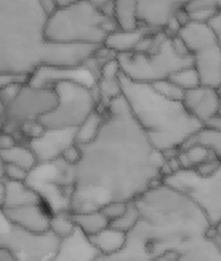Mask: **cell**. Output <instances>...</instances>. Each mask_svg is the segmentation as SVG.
Segmentation results:
<instances>
[{
	"instance_id": "6da1fadb",
	"label": "cell",
	"mask_w": 221,
	"mask_h": 261,
	"mask_svg": "<svg viewBox=\"0 0 221 261\" xmlns=\"http://www.w3.org/2000/svg\"><path fill=\"white\" fill-rule=\"evenodd\" d=\"M79 146L82 155L73 167L70 213L136 201L170 174L167 156L151 144L122 95L105 109L94 141Z\"/></svg>"
},
{
	"instance_id": "7a4b0ae2",
	"label": "cell",
	"mask_w": 221,
	"mask_h": 261,
	"mask_svg": "<svg viewBox=\"0 0 221 261\" xmlns=\"http://www.w3.org/2000/svg\"><path fill=\"white\" fill-rule=\"evenodd\" d=\"M121 93L137 123L165 155L178 152L204 128L182 101L160 95L151 85L134 82L121 73Z\"/></svg>"
},
{
	"instance_id": "3957f363",
	"label": "cell",
	"mask_w": 221,
	"mask_h": 261,
	"mask_svg": "<svg viewBox=\"0 0 221 261\" xmlns=\"http://www.w3.org/2000/svg\"><path fill=\"white\" fill-rule=\"evenodd\" d=\"M118 27L95 2L78 0L57 8L45 24V38L54 43L103 46Z\"/></svg>"
},
{
	"instance_id": "277c9868",
	"label": "cell",
	"mask_w": 221,
	"mask_h": 261,
	"mask_svg": "<svg viewBox=\"0 0 221 261\" xmlns=\"http://www.w3.org/2000/svg\"><path fill=\"white\" fill-rule=\"evenodd\" d=\"M117 60L123 76L147 85L169 80L178 70L193 66L192 57L181 55L175 48L173 37L167 34L151 51L120 54Z\"/></svg>"
},
{
	"instance_id": "5b68a950",
	"label": "cell",
	"mask_w": 221,
	"mask_h": 261,
	"mask_svg": "<svg viewBox=\"0 0 221 261\" xmlns=\"http://www.w3.org/2000/svg\"><path fill=\"white\" fill-rule=\"evenodd\" d=\"M53 88L58 95L57 107L39 120L45 129L78 128L98 108L94 89L71 81L59 82Z\"/></svg>"
},
{
	"instance_id": "8992f818",
	"label": "cell",
	"mask_w": 221,
	"mask_h": 261,
	"mask_svg": "<svg viewBox=\"0 0 221 261\" xmlns=\"http://www.w3.org/2000/svg\"><path fill=\"white\" fill-rule=\"evenodd\" d=\"M162 181L195 201L211 226L221 218V166L209 177H201L195 170H178L165 176Z\"/></svg>"
},
{
	"instance_id": "52a82bcc",
	"label": "cell",
	"mask_w": 221,
	"mask_h": 261,
	"mask_svg": "<svg viewBox=\"0 0 221 261\" xmlns=\"http://www.w3.org/2000/svg\"><path fill=\"white\" fill-rule=\"evenodd\" d=\"M58 95L52 87H34L24 83L11 105L7 107L9 122L21 128L31 121H39L57 107Z\"/></svg>"
},
{
	"instance_id": "ba28073f",
	"label": "cell",
	"mask_w": 221,
	"mask_h": 261,
	"mask_svg": "<svg viewBox=\"0 0 221 261\" xmlns=\"http://www.w3.org/2000/svg\"><path fill=\"white\" fill-rule=\"evenodd\" d=\"M94 58V55H93ZM91 60V59H90ZM90 60L84 65L75 67H53L44 66L37 69L29 80V83L34 87H52L59 82L71 81L85 85L89 88H96L97 81L99 78V68H94L96 60L94 59V64L91 65Z\"/></svg>"
},
{
	"instance_id": "9c48e42d",
	"label": "cell",
	"mask_w": 221,
	"mask_h": 261,
	"mask_svg": "<svg viewBox=\"0 0 221 261\" xmlns=\"http://www.w3.org/2000/svg\"><path fill=\"white\" fill-rule=\"evenodd\" d=\"M77 128H48L29 143L39 164L61 159L67 149L76 144Z\"/></svg>"
},
{
	"instance_id": "30bf717a",
	"label": "cell",
	"mask_w": 221,
	"mask_h": 261,
	"mask_svg": "<svg viewBox=\"0 0 221 261\" xmlns=\"http://www.w3.org/2000/svg\"><path fill=\"white\" fill-rule=\"evenodd\" d=\"M3 210L6 217L13 226L26 232L33 234H43L50 231L53 212L44 202Z\"/></svg>"
},
{
	"instance_id": "8fae6325",
	"label": "cell",
	"mask_w": 221,
	"mask_h": 261,
	"mask_svg": "<svg viewBox=\"0 0 221 261\" xmlns=\"http://www.w3.org/2000/svg\"><path fill=\"white\" fill-rule=\"evenodd\" d=\"M190 53L201 85L221 91V46L219 41L198 46Z\"/></svg>"
},
{
	"instance_id": "7c38bea8",
	"label": "cell",
	"mask_w": 221,
	"mask_h": 261,
	"mask_svg": "<svg viewBox=\"0 0 221 261\" xmlns=\"http://www.w3.org/2000/svg\"><path fill=\"white\" fill-rule=\"evenodd\" d=\"M182 102L191 116L205 125L221 111V91L200 86L187 91Z\"/></svg>"
},
{
	"instance_id": "4fadbf2b",
	"label": "cell",
	"mask_w": 221,
	"mask_h": 261,
	"mask_svg": "<svg viewBox=\"0 0 221 261\" xmlns=\"http://www.w3.org/2000/svg\"><path fill=\"white\" fill-rule=\"evenodd\" d=\"M186 2H137V13L141 27L152 32H164Z\"/></svg>"
},
{
	"instance_id": "5bb4252c",
	"label": "cell",
	"mask_w": 221,
	"mask_h": 261,
	"mask_svg": "<svg viewBox=\"0 0 221 261\" xmlns=\"http://www.w3.org/2000/svg\"><path fill=\"white\" fill-rule=\"evenodd\" d=\"M102 257L89 237L76 228L72 234L61 240L52 261H95Z\"/></svg>"
},
{
	"instance_id": "9a60e30c",
	"label": "cell",
	"mask_w": 221,
	"mask_h": 261,
	"mask_svg": "<svg viewBox=\"0 0 221 261\" xmlns=\"http://www.w3.org/2000/svg\"><path fill=\"white\" fill-rule=\"evenodd\" d=\"M121 68L117 59L105 63L100 68L99 78L96 85L97 98L102 101L104 109H106L110 102L122 95L120 76Z\"/></svg>"
},
{
	"instance_id": "2e32d148",
	"label": "cell",
	"mask_w": 221,
	"mask_h": 261,
	"mask_svg": "<svg viewBox=\"0 0 221 261\" xmlns=\"http://www.w3.org/2000/svg\"><path fill=\"white\" fill-rule=\"evenodd\" d=\"M98 254L105 258H114L121 254L126 247L128 234L113 227H107L96 236L90 238Z\"/></svg>"
},
{
	"instance_id": "e0dca14e",
	"label": "cell",
	"mask_w": 221,
	"mask_h": 261,
	"mask_svg": "<svg viewBox=\"0 0 221 261\" xmlns=\"http://www.w3.org/2000/svg\"><path fill=\"white\" fill-rule=\"evenodd\" d=\"M149 32L152 31L147 30L145 27H141V29L136 31L130 32L117 30L107 37L104 46L116 53L117 57L120 54L133 53L136 51L137 46L140 45L142 40Z\"/></svg>"
},
{
	"instance_id": "ac0fdd59",
	"label": "cell",
	"mask_w": 221,
	"mask_h": 261,
	"mask_svg": "<svg viewBox=\"0 0 221 261\" xmlns=\"http://www.w3.org/2000/svg\"><path fill=\"white\" fill-rule=\"evenodd\" d=\"M7 197L4 208H11L24 205L42 203L40 195L32 189L26 182L6 180Z\"/></svg>"
},
{
	"instance_id": "d6986e66",
	"label": "cell",
	"mask_w": 221,
	"mask_h": 261,
	"mask_svg": "<svg viewBox=\"0 0 221 261\" xmlns=\"http://www.w3.org/2000/svg\"><path fill=\"white\" fill-rule=\"evenodd\" d=\"M114 20L120 31H136L141 29L135 0H116L114 5Z\"/></svg>"
},
{
	"instance_id": "ffe728a7",
	"label": "cell",
	"mask_w": 221,
	"mask_h": 261,
	"mask_svg": "<svg viewBox=\"0 0 221 261\" xmlns=\"http://www.w3.org/2000/svg\"><path fill=\"white\" fill-rule=\"evenodd\" d=\"M71 217L76 227L89 238L96 236L110 226L108 219L100 210L71 213Z\"/></svg>"
},
{
	"instance_id": "44dd1931",
	"label": "cell",
	"mask_w": 221,
	"mask_h": 261,
	"mask_svg": "<svg viewBox=\"0 0 221 261\" xmlns=\"http://www.w3.org/2000/svg\"><path fill=\"white\" fill-rule=\"evenodd\" d=\"M217 158L208 148L202 145H191L181 148L176 153L179 170H196L204 162Z\"/></svg>"
},
{
	"instance_id": "7402d4cb",
	"label": "cell",
	"mask_w": 221,
	"mask_h": 261,
	"mask_svg": "<svg viewBox=\"0 0 221 261\" xmlns=\"http://www.w3.org/2000/svg\"><path fill=\"white\" fill-rule=\"evenodd\" d=\"M0 156H2V159L6 164L20 166L29 173L39 164L30 146H22L16 144L11 148L0 151Z\"/></svg>"
},
{
	"instance_id": "603a6c76",
	"label": "cell",
	"mask_w": 221,
	"mask_h": 261,
	"mask_svg": "<svg viewBox=\"0 0 221 261\" xmlns=\"http://www.w3.org/2000/svg\"><path fill=\"white\" fill-rule=\"evenodd\" d=\"M183 9L187 12L190 21L199 23H209L219 11L218 2H214V0L186 2Z\"/></svg>"
},
{
	"instance_id": "cb8c5ba5",
	"label": "cell",
	"mask_w": 221,
	"mask_h": 261,
	"mask_svg": "<svg viewBox=\"0 0 221 261\" xmlns=\"http://www.w3.org/2000/svg\"><path fill=\"white\" fill-rule=\"evenodd\" d=\"M104 121L105 109L102 113V111L97 108L86 119L85 122L77 128L76 144L87 145L92 141H94L104 124Z\"/></svg>"
},
{
	"instance_id": "d4e9b609",
	"label": "cell",
	"mask_w": 221,
	"mask_h": 261,
	"mask_svg": "<svg viewBox=\"0 0 221 261\" xmlns=\"http://www.w3.org/2000/svg\"><path fill=\"white\" fill-rule=\"evenodd\" d=\"M191 145H202L208 148L219 160H221V130L204 127L183 147Z\"/></svg>"
},
{
	"instance_id": "484cf974",
	"label": "cell",
	"mask_w": 221,
	"mask_h": 261,
	"mask_svg": "<svg viewBox=\"0 0 221 261\" xmlns=\"http://www.w3.org/2000/svg\"><path fill=\"white\" fill-rule=\"evenodd\" d=\"M76 225L72 220L69 211H62L53 214L50 221V231L60 241L68 238L76 230Z\"/></svg>"
},
{
	"instance_id": "4316f807",
	"label": "cell",
	"mask_w": 221,
	"mask_h": 261,
	"mask_svg": "<svg viewBox=\"0 0 221 261\" xmlns=\"http://www.w3.org/2000/svg\"><path fill=\"white\" fill-rule=\"evenodd\" d=\"M141 212L136 205L135 201L130 202L126 212L123 214L122 217H120L116 221L110 223V227H113L117 230H120L125 233H130L134 230V228L138 225L141 220Z\"/></svg>"
},
{
	"instance_id": "83f0119b",
	"label": "cell",
	"mask_w": 221,
	"mask_h": 261,
	"mask_svg": "<svg viewBox=\"0 0 221 261\" xmlns=\"http://www.w3.org/2000/svg\"><path fill=\"white\" fill-rule=\"evenodd\" d=\"M169 80L174 82L175 85L178 86L185 92L202 86L199 73L193 66L178 70Z\"/></svg>"
},
{
	"instance_id": "f1b7e54d",
	"label": "cell",
	"mask_w": 221,
	"mask_h": 261,
	"mask_svg": "<svg viewBox=\"0 0 221 261\" xmlns=\"http://www.w3.org/2000/svg\"><path fill=\"white\" fill-rule=\"evenodd\" d=\"M151 86L160 95L173 100L182 101L183 96H185V93H186L171 80H163V81L155 82Z\"/></svg>"
},
{
	"instance_id": "f546056e",
	"label": "cell",
	"mask_w": 221,
	"mask_h": 261,
	"mask_svg": "<svg viewBox=\"0 0 221 261\" xmlns=\"http://www.w3.org/2000/svg\"><path fill=\"white\" fill-rule=\"evenodd\" d=\"M128 204H130V202H110L104 205V206L100 208V211H102L105 217L108 219L109 223H112L123 216V214L126 212L128 207Z\"/></svg>"
},
{
	"instance_id": "4dcf8cb0",
	"label": "cell",
	"mask_w": 221,
	"mask_h": 261,
	"mask_svg": "<svg viewBox=\"0 0 221 261\" xmlns=\"http://www.w3.org/2000/svg\"><path fill=\"white\" fill-rule=\"evenodd\" d=\"M29 172L25 171L20 166H16L13 164H6V180L25 182L27 177H29Z\"/></svg>"
},
{
	"instance_id": "1f68e13d",
	"label": "cell",
	"mask_w": 221,
	"mask_h": 261,
	"mask_svg": "<svg viewBox=\"0 0 221 261\" xmlns=\"http://www.w3.org/2000/svg\"><path fill=\"white\" fill-rule=\"evenodd\" d=\"M81 155H82V152H81L80 146L78 144H73L63 153L61 159H63L67 164L71 166H76L81 160Z\"/></svg>"
},
{
	"instance_id": "d6a6232c",
	"label": "cell",
	"mask_w": 221,
	"mask_h": 261,
	"mask_svg": "<svg viewBox=\"0 0 221 261\" xmlns=\"http://www.w3.org/2000/svg\"><path fill=\"white\" fill-rule=\"evenodd\" d=\"M148 261H180V253L178 250L170 249L152 257Z\"/></svg>"
},
{
	"instance_id": "836d02e7",
	"label": "cell",
	"mask_w": 221,
	"mask_h": 261,
	"mask_svg": "<svg viewBox=\"0 0 221 261\" xmlns=\"http://www.w3.org/2000/svg\"><path fill=\"white\" fill-rule=\"evenodd\" d=\"M0 261H22L14 251L6 246H0Z\"/></svg>"
},
{
	"instance_id": "e575fe53",
	"label": "cell",
	"mask_w": 221,
	"mask_h": 261,
	"mask_svg": "<svg viewBox=\"0 0 221 261\" xmlns=\"http://www.w3.org/2000/svg\"><path fill=\"white\" fill-rule=\"evenodd\" d=\"M15 145H16L15 139L11 134L9 133L0 134V151H4L6 149L11 148Z\"/></svg>"
},
{
	"instance_id": "d590c367",
	"label": "cell",
	"mask_w": 221,
	"mask_h": 261,
	"mask_svg": "<svg viewBox=\"0 0 221 261\" xmlns=\"http://www.w3.org/2000/svg\"><path fill=\"white\" fill-rule=\"evenodd\" d=\"M209 24L211 27H213V30L215 31V33L218 37L219 44L221 46V11H218V13L213 18H211Z\"/></svg>"
},
{
	"instance_id": "8d00e7d4",
	"label": "cell",
	"mask_w": 221,
	"mask_h": 261,
	"mask_svg": "<svg viewBox=\"0 0 221 261\" xmlns=\"http://www.w3.org/2000/svg\"><path fill=\"white\" fill-rule=\"evenodd\" d=\"M204 127L221 130V111L219 113V115H217L215 118L208 121V122L204 125Z\"/></svg>"
},
{
	"instance_id": "74e56055",
	"label": "cell",
	"mask_w": 221,
	"mask_h": 261,
	"mask_svg": "<svg viewBox=\"0 0 221 261\" xmlns=\"http://www.w3.org/2000/svg\"><path fill=\"white\" fill-rule=\"evenodd\" d=\"M7 197V187H6V180H0V208H4L6 203Z\"/></svg>"
},
{
	"instance_id": "f35d334b",
	"label": "cell",
	"mask_w": 221,
	"mask_h": 261,
	"mask_svg": "<svg viewBox=\"0 0 221 261\" xmlns=\"http://www.w3.org/2000/svg\"><path fill=\"white\" fill-rule=\"evenodd\" d=\"M6 179V163L0 156V180Z\"/></svg>"
},
{
	"instance_id": "ab89813d",
	"label": "cell",
	"mask_w": 221,
	"mask_h": 261,
	"mask_svg": "<svg viewBox=\"0 0 221 261\" xmlns=\"http://www.w3.org/2000/svg\"><path fill=\"white\" fill-rule=\"evenodd\" d=\"M95 261H109L107 258H105V257H98Z\"/></svg>"
},
{
	"instance_id": "60d3db41",
	"label": "cell",
	"mask_w": 221,
	"mask_h": 261,
	"mask_svg": "<svg viewBox=\"0 0 221 261\" xmlns=\"http://www.w3.org/2000/svg\"><path fill=\"white\" fill-rule=\"evenodd\" d=\"M3 127V122H2V118H0V129Z\"/></svg>"
}]
</instances>
